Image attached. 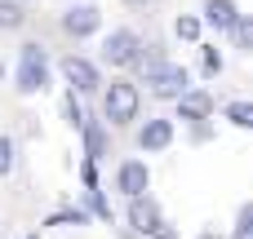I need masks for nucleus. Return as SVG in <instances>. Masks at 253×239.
<instances>
[{"instance_id":"obj_1","label":"nucleus","mask_w":253,"mask_h":239,"mask_svg":"<svg viewBox=\"0 0 253 239\" xmlns=\"http://www.w3.org/2000/svg\"><path fill=\"white\" fill-rule=\"evenodd\" d=\"M98 98H102V124L107 129H125L142 115V89L129 75H116L111 84H102Z\"/></svg>"},{"instance_id":"obj_2","label":"nucleus","mask_w":253,"mask_h":239,"mask_svg":"<svg viewBox=\"0 0 253 239\" xmlns=\"http://www.w3.org/2000/svg\"><path fill=\"white\" fill-rule=\"evenodd\" d=\"M49 75H53V62H49V49L40 40H22L18 49V67H13V89L22 98H36L49 89Z\"/></svg>"},{"instance_id":"obj_3","label":"nucleus","mask_w":253,"mask_h":239,"mask_svg":"<svg viewBox=\"0 0 253 239\" xmlns=\"http://www.w3.org/2000/svg\"><path fill=\"white\" fill-rule=\"evenodd\" d=\"M58 75H62L67 93H76V98L98 93V89L107 84V80H102V71H98V62H93V58H84V53H62V58H58Z\"/></svg>"},{"instance_id":"obj_4","label":"nucleus","mask_w":253,"mask_h":239,"mask_svg":"<svg viewBox=\"0 0 253 239\" xmlns=\"http://www.w3.org/2000/svg\"><path fill=\"white\" fill-rule=\"evenodd\" d=\"M142 84H147V93H151V98H160V102H178V98L191 89V71H187L182 62H173V58H169V62H160L156 71H147V75H142Z\"/></svg>"},{"instance_id":"obj_5","label":"nucleus","mask_w":253,"mask_h":239,"mask_svg":"<svg viewBox=\"0 0 253 239\" xmlns=\"http://www.w3.org/2000/svg\"><path fill=\"white\" fill-rule=\"evenodd\" d=\"M138 49H142V35L133 27H111L102 35V62L116 67V71H129L138 62Z\"/></svg>"},{"instance_id":"obj_6","label":"nucleus","mask_w":253,"mask_h":239,"mask_svg":"<svg viewBox=\"0 0 253 239\" xmlns=\"http://www.w3.org/2000/svg\"><path fill=\"white\" fill-rule=\"evenodd\" d=\"M58 27H62V35H67V40H89V35H98V31H102V9H98L93 0H76V4H67V9H62Z\"/></svg>"},{"instance_id":"obj_7","label":"nucleus","mask_w":253,"mask_h":239,"mask_svg":"<svg viewBox=\"0 0 253 239\" xmlns=\"http://www.w3.org/2000/svg\"><path fill=\"white\" fill-rule=\"evenodd\" d=\"M125 222H129V231H133L138 239H156V231L165 226V208H160L156 195H138V200H129Z\"/></svg>"},{"instance_id":"obj_8","label":"nucleus","mask_w":253,"mask_h":239,"mask_svg":"<svg viewBox=\"0 0 253 239\" xmlns=\"http://www.w3.org/2000/svg\"><path fill=\"white\" fill-rule=\"evenodd\" d=\"M173 137H178V129H173V120H169V115H147V120L138 124V133H133L138 151H147V155L169 151V146H173Z\"/></svg>"},{"instance_id":"obj_9","label":"nucleus","mask_w":253,"mask_h":239,"mask_svg":"<svg viewBox=\"0 0 253 239\" xmlns=\"http://www.w3.org/2000/svg\"><path fill=\"white\" fill-rule=\"evenodd\" d=\"M116 191H120L125 200L151 195V164H147V160H138V155L120 160V164H116Z\"/></svg>"},{"instance_id":"obj_10","label":"nucleus","mask_w":253,"mask_h":239,"mask_svg":"<svg viewBox=\"0 0 253 239\" xmlns=\"http://www.w3.org/2000/svg\"><path fill=\"white\" fill-rule=\"evenodd\" d=\"M173 111H178L173 120H182V124H209V120H213V111H218V102H213V93H209V89H196V84H191V89L173 102Z\"/></svg>"},{"instance_id":"obj_11","label":"nucleus","mask_w":253,"mask_h":239,"mask_svg":"<svg viewBox=\"0 0 253 239\" xmlns=\"http://www.w3.org/2000/svg\"><path fill=\"white\" fill-rule=\"evenodd\" d=\"M80 151H84L89 164L107 160V155H111V129H107L102 120H84V129H80Z\"/></svg>"},{"instance_id":"obj_12","label":"nucleus","mask_w":253,"mask_h":239,"mask_svg":"<svg viewBox=\"0 0 253 239\" xmlns=\"http://www.w3.org/2000/svg\"><path fill=\"white\" fill-rule=\"evenodd\" d=\"M196 18H200V27L227 35V31L236 27V18H240V4H236V0H205V9H200Z\"/></svg>"},{"instance_id":"obj_13","label":"nucleus","mask_w":253,"mask_h":239,"mask_svg":"<svg viewBox=\"0 0 253 239\" xmlns=\"http://www.w3.org/2000/svg\"><path fill=\"white\" fill-rule=\"evenodd\" d=\"M80 208L89 213V222H116V213H111V200H107L102 191H80Z\"/></svg>"},{"instance_id":"obj_14","label":"nucleus","mask_w":253,"mask_h":239,"mask_svg":"<svg viewBox=\"0 0 253 239\" xmlns=\"http://www.w3.org/2000/svg\"><path fill=\"white\" fill-rule=\"evenodd\" d=\"M196 49H200V75H205V80H218V75L227 71L222 49H218V44H196Z\"/></svg>"},{"instance_id":"obj_15","label":"nucleus","mask_w":253,"mask_h":239,"mask_svg":"<svg viewBox=\"0 0 253 239\" xmlns=\"http://www.w3.org/2000/svg\"><path fill=\"white\" fill-rule=\"evenodd\" d=\"M173 35H178L182 44H200L205 27H200V18H196V13H178V18H173Z\"/></svg>"},{"instance_id":"obj_16","label":"nucleus","mask_w":253,"mask_h":239,"mask_svg":"<svg viewBox=\"0 0 253 239\" xmlns=\"http://www.w3.org/2000/svg\"><path fill=\"white\" fill-rule=\"evenodd\" d=\"M222 115H227L236 129H253V102L249 98H231V102L222 106Z\"/></svg>"},{"instance_id":"obj_17","label":"nucleus","mask_w":253,"mask_h":239,"mask_svg":"<svg viewBox=\"0 0 253 239\" xmlns=\"http://www.w3.org/2000/svg\"><path fill=\"white\" fill-rule=\"evenodd\" d=\"M44 226H89V213H84L80 204H67V208L49 213V217H44Z\"/></svg>"},{"instance_id":"obj_18","label":"nucleus","mask_w":253,"mask_h":239,"mask_svg":"<svg viewBox=\"0 0 253 239\" xmlns=\"http://www.w3.org/2000/svg\"><path fill=\"white\" fill-rule=\"evenodd\" d=\"M27 27V9L18 0H0V31H22Z\"/></svg>"},{"instance_id":"obj_19","label":"nucleus","mask_w":253,"mask_h":239,"mask_svg":"<svg viewBox=\"0 0 253 239\" xmlns=\"http://www.w3.org/2000/svg\"><path fill=\"white\" fill-rule=\"evenodd\" d=\"M62 120H67V124H71L76 133L84 129V120H89V111H84V102H80L76 93H62Z\"/></svg>"},{"instance_id":"obj_20","label":"nucleus","mask_w":253,"mask_h":239,"mask_svg":"<svg viewBox=\"0 0 253 239\" xmlns=\"http://www.w3.org/2000/svg\"><path fill=\"white\" fill-rule=\"evenodd\" d=\"M13 169H18V142H13V133L0 129V182H4Z\"/></svg>"},{"instance_id":"obj_21","label":"nucleus","mask_w":253,"mask_h":239,"mask_svg":"<svg viewBox=\"0 0 253 239\" xmlns=\"http://www.w3.org/2000/svg\"><path fill=\"white\" fill-rule=\"evenodd\" d=\"M227 35H231V44H236L240 53H249V49H253V18H249V13H240L236 27H231Z\"/></svg>"},{"instance_id":"obj_22","label":"nucleus","mask_w":253,"mask_h":239,"mask_svg":"<svg viewBox=\"0 0 253 239\" xmlns=\"http://www.w3.org/2000/svg\"><path fill=\"white\" fill-rule=\"evenodd\" d=\"M231 239H253V204H240V208H236V226H231Z\"/></svg>"},{"instance_id":"obj_23","label":"nucleus","mask_w":253,"mask_h":239,"mask_svg":"<svg viewBox=\"0 0 253 239\" xmlns=\"http://www.w3.org/2000/svg\"><path fill=\"white\" fill-rule=\"evenodd\" d=\"M80 186H84V191H102V182H98V164L80 160Z\"/></svg>"},{"instance_id":"obj_24","label":"nucleus","mask_w":253,"mask_h":239,"mask_svg":"<svg viewBox=\"0 0 253 239\" xmlns=\"http://www.w3.org/2000/svg\"><path fill=\"white\" fill-rule=\"evenodd\" d=\"M213 137V120L209 124H191V142H209Z\"/></svg>"},{"instance_id":"obj_25","label":"nucleus","mask_w":253,"mask_h":239,"mask_svg":"<svg viewBox=\"0 0 253 239\" xmlns=\"http://www.w3.org/2000/svg\"><path fill=\"white\" fill-rule=\"evenodd\" d=\"M196 239H227V235H218V231H200Z\"/></svg>"},{"instance_id":"obj_26","label":"nucleus","mask_w":253,"mask_h":239,"mask_svg":"<svg viewBox=\"0 0 253 239\" xmlns=\"http://www.w3.org/2000/svg\"><path fill=\"white\" fill-rule=\"evenodd\" d=\"M0 80H4V62H0Z\"/></svg>"},{"instance_id":"obj_27","label":"nucleus","mask_w":253,"mask_h":239,"mask_svg":"<svg viewBox=\"0 0 253 239\" xmlns=\"http://www.w3.org/2000/svg\"><path fill=\"white\" fill-rule=\"evenodd\" d=\"M18 4H22V9H27V4H31V0H18Z\"/></svg>"},{"instance_id":"obj_28","label":"nucleus","mask_w":253,"mask_h":239,"mask_svg":"<svg viewBox=\"0 0 253 239\" xmlns=\"http://www.w3.org/2000/svg\"><path fill=\"white\" fill-rule=\"evenodd\" d=\"M27 239H40V235H27Z\"/></svg>"},{"instance_id":"obj_29","label":"nucleus","mask_w":253,"mask_h":239,"mask_svg":"<svg viewBox=\"0 0 253 239\" xmlns=\"http://www.w3.org/2000/svg\"><path fill=\"white\" fill-rule=\"evenodd\" d=\"M133 4H142V0H133Z\"/></svg>"}]
</instances>
